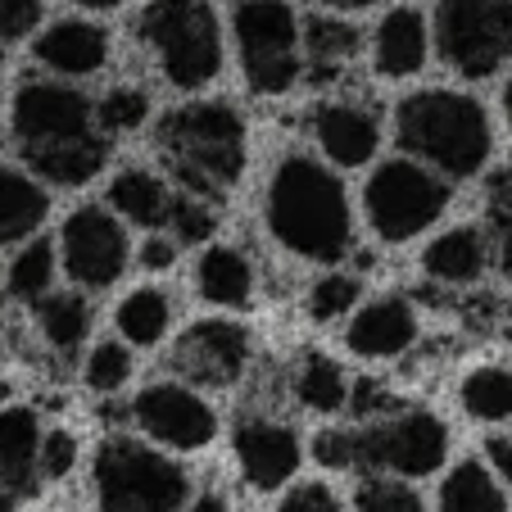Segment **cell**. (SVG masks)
I'll return each instance as SVG.
<instances>
[{
	"instance_id": "cell-1",
	"label": "cell",
	"mask_w": 512,
	"mask_h": 512,
	"mask_svg": "<svg viewBox=\"0 0 512 512\" xmlns=\"http://www.w3.org/2000/svg\"><path fill=\"white\" fill-rule=\"evenodd\" d=\"M10 132L32 173L55 186H87L109 164L96 105L68 82H23L10 100Z\"/></svg>"
},
{
	"instance_id": "cell-2",
	"label": "cell",
	"mask_w": 512,
	"mask_h": 512,
	"mask_svg": "<svg viewBox=\"0 0 512 512\" xmlns=\"http://www.w3.org/2000/svg\"><path fill=\"white\" fill-rule=\"evenodd\" d=\"M272 241L304 263H340L354 245V209L345 182L313 155H286L263 195Z\"/></svg>"
},
{
	"instance_id": "cell-3",
	"label": "cell",
	"mask_w": 512,
	"mask_h": 512,
	"mask_svg": "<svg viewBox=\"0 0 512 512\" xmlns=\"http://www.w3.org/2000/svg\"><path fill=\"white\" fill-rule=\"evenodd\" d=\"M395 136L408 159L426 164L445 182L476 177L494 150V127L485 105L454 87H422L399 100Z\"/></svg>"
},
{
	"instance_id": "cell-4",
	"label": "cell",
	"mask_w": 512,
	"mask_h": 512,
	"mask_svg": "<svg viewBox=\"0 0 512 512\" xmlns=\"http://www.w3.org/2000/svg\"><path fill=\"white\" fill-rule=\"evenodd\" d=\"M159 155L191 195L223 200L245 173V123L223 100L182 105L159 123Z\"/></svg>"
},
{
	"instance_id": "cell-5",
	"label": "cell",
	"mask_w": 512,
	"mask_h": 512,
	"mask_svg": "<svg viewBox=\"0 0 512 512\" xmlns=\"http://www.w3.org/2000/svg\"><path fill=\"white\" fill-rule=\"evenodd\" d=\"M136 41L177 91H204L223 73V28L209 0H150L136 19Z\"/></svg>"
},
{
	"instance_id": "cell-6",
	"label": "cell",
	"mask_w": 512,
	"mask_h": 512,
	"mask_svg": "<svg viewBox=\"0 0 512 512\" xmlns=\"http://www.w3.org/2000/svg\"><path fill=\"white\" fill-rule=\"evenodd\" d=\"M100 512H186L191 481L168 454L132 435H109L91 463Z\"/></svg>"
},
{
	"instance_id": "cell-7",
	"label": "cell",
	"mask_w": 512,
	"mask_h": 512,
	"mask_svg": "<svg viewBox=\"0 0 512 512\" xmlns=\"http://www.w3.org/2000/svg\"><path fill=\"white\" fill-rule=\"evenodd\" d=\"M445 209H449V182L408 155L386 159L368 177V191H363L368 227L386 245H404L413 236L431 232L445 218Z\"/></svg>"
},
{
	"instance_id": "cell-8",
	"label": "cell",
	"mask_w": 512,
	"mask_h": 512,
	"mask_svg": "<svg viewBox=\"0 0 512 512\" xmlns=\"http://www.w3.org/2000/svg\"><path fill=\"white\" fill-rule=\"evenodd\" d=\"M431 41L458 78H494L512 64V0H435Z\"/></svg>"
},
{
	"instance_id": "cell-9",
	"label": "cell",
	"mask_w": 512,
	"mask_h": 512,
	"mask_svg": "<svg viewBox=\"0 0 512 512\" xmlns=\"http://www.w3.org/2000/svg\"><path fill=\"white\" fill-rule=\"evenodd\" d=\"M236 55L250 91L259 96H286L304 73L300 55V19L286 0H245L232 14Z\"/></svg>"
},
{
	"instance_id": "cell-10",
	"label": "cell",
	"mask_w": 512,
	"mask_h": 512,
	"mask_svg": "<svg viewBox=\"0 0 512 512\" xmlns=\"http://www.w3.org/2000/svg\"><path fill=\"white\" fill-rule=\"evenodd\" d=\"M358 467L386 476H431L449 454V426L426 408H390L354 431Z\"/></svg>"
},
{
	"instance_id": "cell-11",
	"label": "cell",
	"mask_w": 512,
	"mask_h": 512,
	"mask_svg": "<svg viewBox=\"0 0 512 512\" xmlns=\"http://www.w3.org/2000/svg\"><path fill=\"white\" fill-rule=\"evenodd\" d=\"M59 263L82 290H105L132 263V241H127L123 218L105 209V204H82L64 218L59 227Z\"/></svg>"
},
{
	"instance_id": "cell-12",
	"label": "cell",
	"mask_w": 512,
	"mask_h": 512,
	"mask_svg": "<svg viewBox=\"0 0 512 512\" xmlns=\"http://www.w3.org/2000/svg\"><path fill=\"white\" fill-rule=\"evenodd\" d=\"M132 422L155 445L182 449V454L209 449L213 435H218L213 404L195 386H186V381H155V386H145L132 404Z\"/></svg>"
},
{
	"instance_id": "cell-13",
	"label": "cell",
	"mask_w": 512,
	"mask_h": 512,
	"mask_svg": "<svg viewBox=\"0 0 512 512\" xmlns=\"http://www.w3.org/2000/svg\"><path fill=\"white\" fill-rule=\"evenodd\" d=\"M173 368L186 386H236L250 368V331L232 318H204L173 345Z\"/></svg>"
},
{
	"instance_id": "cell-14",
	"label": "cell",
	"mask_w": 512,
	"mask_h": 512,
	"mask_svg": "<svg viewBox=\"0 0 512 512\" xmlns=\"http://www.w3.org/2000/svg\"><path fill=\"white\" fill-rule=\"evenodd\" d=\"M232 449H236L245 485H254V490H281L290 476L300 472V454H304L295 426L277 422V417H259V413L236 422Z\"/></svg>"
},
{
	"instance_id": "cell-15",
	"label": "cell",
	"mask_w": 512,
	"mask_h": 512,
	"mask_svg": "<svg viewBox=\"0 0 512 512\" xmlns=\"http://www.w3.org/2000/svg\"><path fill=\"white\" fill-rule=\"evenodd\" d=\"M417 336H422V318H417L413 300H404V295H381V300L358 304L345 327L349 354L368 358V363L408 354L417 345Z\"/></svg>"
},
{
	"instance_id": "cell-16",
	"label": "cell",
	"mask_w": 512,
	"mask_h": 512,
	"mask_svg": "<svg viewBox=\"0 0 512 512\" xmlns=\"http://www.w3.org/2000/svg\"><path fill=\"white\" fill-rule=\"evenodd\" d=\"M313 141L336 168H363L381 145V123L358 100H322L313 109Z\"/></svg>"
},
{
	"instance_id": "cell-17",
	"label": "cell",
	"mask_w": 512,
	"mask_h": 512,
	"mask_svg": "<svg viewBox=\"0 0 512 512\" xmlns=\"http://www.w3.org/2000/svg\"><path fill=\"white\" fill-rule=\"evenodd\" d=\"M109 32L91 19H59L32 41V55L41 68H50L55 78H96L109 64Z\"/></svg>"
},
{
	"instance_id": "cell-18",
	"label": "cell",
	"mask_w": 512,
	"mask_h": 512,
	"mask_svg": "<svg viewBox=\"0 0 512 512\" xmlns=\"http://www.w3.org/2000/svg\"><path fill=\"white\" fill-rule=\"evenodd\" d=\"M431 55V23L413 5H395L381 14L377 32H372V68L386 82L417 78Z\"/></svg>"
},
{
	"instance_id": "cell-19",
	"label": "cell",
	"mask_w": 512,
	"mask_h": 512,
	"mask_svg": "<svg viewBox=\"0 0 512 512\" xmlns=\"http://www.w3.org/2000/svg\"><path fill=\"white\" fill-rule=\"evenodd\" d=\"M37 449H41V422L32 408H0V485L14 499H28L37 490Z\"/></svg>"
},
{
	"instance_id": "cell-20",
	"label": "cell",
	"mask_w": 512,
	"mask_h": 512,
	"mask_svg": "<svg viewBox=\"0 0 512 512\" xmlns=\"http://www.w3.org/2000/svg\"><path fill=\"white\" fill-rule=\"evenodd\" d=\"M490 263V241L481 227H449L422 250V272L440 286H472Z\"/></svg>"
},
{
	"instance_id": "cell-21",
	"label": "cell",
	"mask_w": 512,
	"mask_h": 512,
	"mask_svg": "<svg viewBox=\"0 0 512 512\" xmlns=\"http://www.w3.org/2000/svg\"><path fill=\"white\" fill-rule=\"evenodd\" d=\"M46 213H50L46 186L32 173H23V168L0 159V250H5V245H19V241H32V236L41 232V223H46Z\"/></svg>"
},
{
	"instance_id": "cell-22",
	"label": "cell",
	"mask_w": 512,
	"mask_h": 512,
	"mask_svg": "<svg viewBox=\"0 0 512 512\" xmlns=\"http://www.w3.org/2000/svg\"><path fill=\"white\" fill-rule=\"evenodd\" d=\"M195 290L213 309H245L254 300V263L236 245H209L195 263Z\"/></svg>"
},
{
	"instance_id": "cell-23",
	"label": "cell",
	"mask_w": 512,
	"mask_h": 512,
	"mask_svg": "<svg viewBox=\"0 0 512 512\" xmlns=\"http://www.w3.org/2000/svg\"><path fill=\"white\" fill-rule=\"evenodd\" d=\"M358 50H363V32L336 14H313L309 23H300V55L318 82L345 73L358 59Z\"/></svg>"
},
{
	"instance_id": "cell-24",
	"label": "cell",
	"mask_w": 512,
	"mask_h": 512,
	"mask_svg": "<svg viewBox=\"0 0 512 512\" xmlns=\"http://www.w3.org/2000/svg\"><path fill=\"white\" fill-rule=\"evenodd\" d=\"M168 204H173V191L159 173L150 168H123V173L109 182V213L114 218H127L136 227H164L168 223Z\"/></svg>"
},
{
	"instance_id": "cell-25",
	"label": "cell",
	"mask_w": 512,
	"mask_h": 512,
	"mask_svg": "<svg viewBox=\"0 0 512 512\" xmlns=\"http://www.w3.org/2000/svg\"><path fill=\"white\" fill-rule=\"evenodd\" d=\"M114 327H118V336H123V345L150 349L168 336V327H173V304H168V295L159 286H136L118 300Z\"/></svg>"
},
{
	"instance_id": "cell-26",
	"label": "cell",
	"mask_w": 512,
	"mask_h": 512,
	"mask_svg": "<svg viewBox=\"0 0 512 512\" xmlns=\"http://www.w3.org/2000/svg\"><path fill=\"white\" fill-rule=\"evenodd\" d=\"M290 390H295V399H300L309 413H340V408H349L345 368H340L331 354H322V349H309V354L300 358V368L290 377Z\"/></svg>"
},
{
	"instance_id": "cell-27",
	"label": "cell",
	"mask_w": 512,
	"mask_h": 512,
	"mask_svg": "<svg viewBox=\"0 0 512 512\" xmlns=\"http://www.w3.org/2000/svg\"><path fill=\"white\" fill-rule=\"evenodd\" d=\"M440 512H508V499L490 467L467 458L440 485Z\"/></svg>"
},
{
	"instance_id": "cell-28",
	"label": "cell",
	"mask_w": 512,
	"mask_h": 512,
	"mask_svg": "<svg viewBox=\"0 0 512 512\" xmlns=\"http://www.w3.org/2000/svg\"><path fill=\"white\" fill-rule=\"evenodd\" d=\"M37 327L50 349L73 354L91 331V304L82 300L78 290H50L46 300H37Z\"/></svg>"
},
{
	"instance_id": "cell-29",
	"label": "cell",
	"mask_w": 512,
	"mask_h": 512,
	"mask_svg": "<svg viewBox=\"0 0 512 512\" xmlns=\"http://www.w3.org/2000/svg\"><path fill=\"white\" fill-rule=\"evenodd\" d=\"M55 268H59L55 245L50 241H28L10 259V272H5V290H10V300H19V304L46 300L50 281H55Z\"/></svg>"
},
{
	"instance_id": "cell-30",
	"label": "cell",
	"mask_w": 512,
	"mask_h": 512,
	"mask_svg": "<svg viewBox=\"0 0 512 512\" xmlns=\"http://www.w3.org/2000/svg\"><path fill=\"white\" fill-rule=\"evenodd\" d=\"M458 399H463L467 417H476V422H508L512 417V372L508 368L467 372Z\"/></svg>"
},
{
	"instance_id": "cell-31",
	"label": "cell",
	"mask_w": 512,
	"mask_h": 512,
	"mask_svg": "<svg viewBox=\"0 0 512 512\" xmlns=\"http://www.w3.org/2000/svg\"><path fill=\"white\" fill-rule=\"evenodd\" d=\"M145 123H150V96H145L141 87H132V82L109 87L105 96L96 100V127L105 141H114V136H136Z\"/></svg>"
},
{
	"instance_id": "cell-32",
	"label": "cell",
	"mask_w": 512,
	"mask_h": 512,
	"mask_svg": "<svg viewBox=\"0 0 512 512\" xmlns=\"http://www.w3.org/2000/svg\"><path fill=\"white\" fill-rule=\"evenodd\" d=\"M363 300V281L354 272H322L309 290V318L313 322H336L349 318Z\"/></svg>"
},
{
	"instance_id": "cell-33",
	"label": "cell",
	"mask_w": 512,
	"mask_h": 512,
	"mask_svg": "<svg viewBox=\"0 0 512 512\" xmlns=\"http://www.w3.org/2000/svg\"><path fill=\"white\" fill-rule=\"evenodd\" d=\"M168 232H173L177 245H204L213 241V232H218V209H213V200H204V195H173V204H168Z\"/></svg>"
},
{
	"instance_id": "cell-34",
	"label": "cell",
	"mask_w": 512,
	"mask_h": 512,
	"mask_svg": "<svg viewBox=\"0 0 512 512\" xmlns=\"http://www.w3.org/2000/svg\"><path fill=\"white\" fill-rule=\"evenodd\" d=\"M82 377H87V386L96 390V395H118V390L132 381V349H127L123 340H100L87 354Z\"/></svg>"
},
{
	"instance_id": "cell-35",
	"label": "cell",
	"mask_w": 512,
	"mask_h": 512,
	"mask_svg": "<svg viewBox=\"0 0 512 512\" xmlns=\"http://www.w3.org/2000/svg\"><path fill=\"white\" fill-rule=\"evenodd\" d=\"M354 512H422V494L404 476H368L354 490Z\"/></svg>"
},
{
	"instance_id": "cell-36",
	"label": "cell",
	"mask_w": 512,
	"mask_h": 512,
	"mask_svg": "<svg viewBox=\"0 0 512 512\" xmlns=\"http://www.w3.org/2000/svg\"><path fill=\"white\" fill-rule=\"evenodd\" d=\"M73 467H78V435L64 431V426H55V431L41 435V449H37L41 481H64Z\"/></svg>"
},
{
	"instance_id": "cell-37",
	"label": "cell",
	"mask_w": 512,
	"mask_h": 512,
	"mask_svg": "<svg viewBox=\"0 0 512 512\" xmlns=\"http://www.w3.org/2000/svg\"><path fill=\"white\" fill-rule=\"evenodd\" d=\"M313 458H318L327 472H349V467H358L354 431H349V426H327V431H318V440H313Z\"/></svg>"
},
{
	"instance_id": "cell-38",
	"label": "cell",
	"mask_w": 512,
	"mask_h": 512,
	"mask_svg": "<svg viewBox=\"0 0 512 512\" xmlns=\"http://www.w3.org/2000/svg\"><path fill=\"white\" fill-rule=\"evenodd\" d=\"M46 0H0V41H23L41 28Z\"/></svg>"
},
{
	"instance_id": "cell-39",
	"label": "cell",
	"mask_w": 512,
	"mask_h": 512,
	"mask_svg": "<svg viewBox=\"0 0 512 512\" xmlns=\"http://www.w3.org/2000/svg\"><path fill=\"white\" fill-rule=\"evenodd\" d=\"M277 512H345V503H340L327 485L309 481V485H295V490L277 503Z\"/></svg>"
},
{
	"instance_id": "cell-40",
	"label": "cell",
	"mask_w": 512,
	"mask_h": 512,
	"mask_svg": "<svg viewBox=\"0 0 512 512\" xmlns=\"http://www.w3.org/2000/svg\"><path fill=\"white\" fill-rule=\"evenodd\" d=\"M136 263H141L145 272H164L177 263V241L173 236H145L141 254H136Z\"/></svg>"
},
{
	"instance_id": "cell-41",
	"label": "cell",
	"mask_w": 512,
	"mask_h": 512,
	"mask_svg": "<svg viewBox=\"0 0 512 512\" xmlns=\"http://www.w3.org/2000/svg\"><path fill=\"white\" fill-rule=\"evenodd\" d=\"M490 209H494V218H499V223H503V218H512V168L490 182Z\"/></svg>"
},
{
	"instance_id": "cell-42",
	"label": "cell",
	"mask_w": 512,
	"mask_h": 512,
	"mask_svg": "<svg viewBox=\"0 0 512 512\" xmlns=\"http://www.w3.org/2000/svg\"><path fill=\"white\" fill-rule=\"evenodd\" d=\"M485 458H490L494 472L512 485V435H494L490 445H485Z\"/></svg>"
},
{
	"instance_id": "cell-43",
	"label": "cell",
	"mask_w": 512,
	"mask_h": 512,
	"mask_svg": "<svg viewBox=\"0 0 512 512\" xmlns=\"http://www.w3.org/2000/svg\"><path fill=\"white\" fill-rule=\"evenodd\" d=\"M499 263H503V272L512 277V218H503L499 223Z\"/></svg>"
},
{
	"instance_id": "cell-44",
	"label": "cell",
	"mask_w": 512,
	"mask_h": 512,
	"mask_svg": "<svg viewBox=\"0 0 512 512\" xmlns=\"http://www.w3.org/2000/svg\"><path fill=\"white\" fill-rule=\"evenodd\" d=\"M191 512H232V508H227L223 494H200V499L191 503Z\"/></svg>"
},
{
	"instance_id": "cell-45",
	"label": "cell",
	"mask_w": 512,
	"mask_h": 512,
	"mask_svg": "<svg viewBox=\"0 0 512 512\" xmlns=\"http://www.w3.org/2000/svg\"><path fill=\"white\" fill-rule=\"evenodd\" d=\"M68 5H78V10H91V14H105V10H123L127 0H68Z\"/></svg>"
},
{
	"instance_id": "cell-46",
	"label": "cell",
	"mask_w": 512,
	"mask_h": 512,
	"mask_svg": "<svg viewBox=\"0 0 512 512\" xmlns=\"http://www.w3.org/2000/svg\"><path fill=\"white\" fill-rule=\"evenodd\" d=\"M322 5H327V10H368V5H381V0H322Z\"/></svg>"
},
{
	"instance_id": "cell-47",
	"label": "cell",
	"mask_w": 512,
	"mask_h": 512,
	"mask_svg": "<svg viewBox=\"0 0 512 512\" xmlns=\"http://www.w3.org/2000/svg\"><path fill=\"white\" fill-rule=\"evenodd\" d=\"M14 508H19V499H14V494L0 485V512H14Z\"/></svg>"
},
{
	"instance_id": "cell-48",
	"label": "cell",
	"mask_w": 512,
	"mask_h": 512,
	"mask_svg": "<svg viewBox=\"0 0 512 512\" xmlns=\"http://www.w3.org/2000/svg\"><path fill=\"white\" fill-rule=\"evenodd\" d=\"M503 118H508V123H512V78L503 82Z\"/></svg>"
},
{
	"instance_id": "cell-49",
	"label": "cell",
	"mask_w": 512,
	"mask_h": 512,
	"mask_svg": "<svg viewBox=\"0 0 512 512\" xmlns=\"http://www.w3.org/2000/svg\"><path fill=\"white\" fill-rule=\"evenodd\" d=\"M0 399H5V386H0Z\"/></svg>"
},
{
	"instance_id": "cell-50",
	"label": "cell",
	"mask_w": 512,
	"mask_h": 512,
	"mask_svg": "<svg viewBox=\"0 0 512 512\" xmlns=\"http://www.w3.org/2000/svg\"><path fill=\"white\" fill-rule=\"evenodd\" d=\"M236 5H245V0H236Z\"/></svg>"
}]
</instances>
